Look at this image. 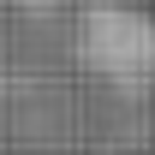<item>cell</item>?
<instances>
[{
    "instance_id": "obj_1",
    "label": "cell",
    "mask_w": 155,
    "mask_h": 155,
    "mask_svg": "<svg viewBox=\"0 0 155 155\" xmlns=\"http://www.w3.org/2000/svg\"><path fill=\"white\" fill-rule=\"evenodd\" d=\"M78 60L114 96H155V6L149 0H96L78 18Z\"/></svg>"
}]
</instances>
